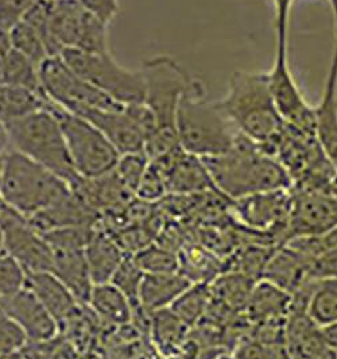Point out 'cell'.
<instances>
[{
    "label": "cell",
    "mask_w": 337,
    "mask_h": 359,
    "mask_svg": "<svg viewBox=\"0 0 337 359\" xmlns=\"http://www.w3.org/2000/svg\"><path fill=\"white\" fill-rule=\"evenodd\" d=\"M263 150L284 166L291 180V188L329 192L337 170L326 157L316 133L284 123Z\"/></svg>",
    "instance_id": "cell-6"
},
{
    "label": "cell",
    "mask_w": 337,
    "mask_h": 359,
    "mask_svg": "<svg viewBox=\"0 0 337 359\" xmlns=\"http://www.w3.org/2000/svg\"><path fill=\"white\" fill-rule=\"evenodd\" d=\"M52 273L71 290L81 306H88L95 284L85 249H53Z\"/></svg>",
    "instance_id": "cell-21"
},
{
    "label": "cell",
    "mask_w": 337,
    "mask_h": 359,
    "mask_svg": "<svg viewBox=\"0 0 337 359\" xmlns=\"http://www.w3.org/2000/svg\"><path fill=\"white\" fill-rule=\"evenodd\" d=\"M6 254L27 274L52 271L53 249L27 217L6 207L0 214Z\"/></svg>",
    "instance_id": "cell-14"
},
{
    "label": "cell",
    "mask_w": 337,
    "mask_h": 359,
    "mask_svg": "<svg viewBox=\"0 0 337 359\" xmlns=\"http://www.w3.org/2000/svg\"><path fill=\"white\" fill-rule=\"evenodd\" d=\"M316 135L337 170V42L322 96L316 106Z\"/></svg>",
    "instance_id": "cell-20"
},
{
    "label": "cell",
    "mask_w": 337,
    "mask_h": 359,
    "mask_svg": "<svg viewBox=\"0 0 337 359\" xmlns=\"http://www.w3.org/2000/svg\"><path fill=\"white\" fill-rule=\"evenodd\" d=\"M192 284L179 271L144 274L139 290V306L149 313L170 308Z\"/></svg>",
    "instance_id": "cell-23"
},
{
    "label": "cell",
    "mask_w": 337,
    "mask_h": 359,
    "mask_svg": "<svg viewBox=\"0 0 337 359\" xmlns=\"http://www.w3.org/2000/svg\"><path fill=\"white\" fill-rule=\"evenodd\" d=\"M49 99L23 87L0 84V123L8 125L46 107Z\"/></svg>",
    "instance_id": "cell-26"
},
{
    "label": "cell",
    "mask_w": 337,
    "mask_h": 359,
    "mask_svg": "<svg viewBox=\"0 0 337 359\" xmlns=\"http://www.w3.org/2000/svg\"><path fill=\"white\" fill-rule=\"evenodd\" d=\"M11 39L7 30L0 29V84H4V65L7 54L11 50Z\"/></svg>",
    "instance_id": "cell-45"
},
{
    "label": "cell",
    "mask_w": 337,
    "mask_h": 359,
    "mask_svg": "<svg viewBox=\"0 0 337 359\" xmlns=\"http://www.w3.org/2000/svg\"><path fill=\"white\" fill-rule=\"evenodd\" d=\"M48 108L61 126L73 166L80 179H99L115 169L121 154L99 128L50 100Z\"/></svg>",
    "instance_id": "cell-8"
},
{
    "label": "cell",
    "mask_w": 337,
    "mask_h": 359,
    "mask_svg": "<svg viewBox=\"0 0 337 359\" xmlns=\"http://www.w3.org/2000/svg\"><path fill=\"white\" fill-rule=\"evenodd\" d=\"M143 104L156 119L157 133L144 146L149 160H156L177 147L176 116L178 104L193 76L170 55H158L143 62Z\"/></svg>",
    "instance_id": "cell-3"
},
{
    "label": "cell",
    "mask_w": 337,
    "mask_h": 359,
    "mask_svg": "<svg viewBox=\"0 0 337 359\" xmlns=\"http://www.w3.org/2000/svg\"><path fill=\"white\" fill-rule=\"evenodd\" d=\"M81 4L90 11L93 15L102 19L106 25L116 18L119 14L121 6L119 0H80Z\"/></svg>",
    "instance_id": "cell-43"
},
{
    "label": "cell",
    "mask_w": 337,
    "mask_h": 359,
    "mask_svg": "<svg viewBox=\"0 0 337 359\" xmlns=\"http://www.w3.org/2000/svg\"><path fill=\"white\" fill-rule=\"evenodd\" d=\"M7 32L11 39L13 48L18 50L19 53L26 55L38 67H41V64L50 57L41 36H38L36 30L25 20H20Z\"/></svg>",
    "instance_id": "cell-32"
},
{
    "label": "cell",
    "mask_w": 337,
    "mask_h": 359,
    "mask_svg": "<svg viewBox=\"0 0 337 359\" xmlns=\"http://www.w3.org/2000/svg\"><path fill=\"white\" fill-rule=\"evenodd\" d=\"M268 73L270 90L277 109L286 125L316 133V108L302 93L287 60V33L277 34V52Z\"/></svg>",
    "instance_id": "cell-12"
},
{
    "label": "cell",
    "mask_w": 337,
    "mask_h": 359,
    "mask_svg": "<svg viewBox=\"0 0 337 359\" xmlns=\"http://www.w3.org/2000/svg\"><path fill=\"white\" fill-rule=\"evenodd\" d=\"M211 287L208 284H192L170 306L178 319L189 325L198 322L211 306Z\"/></svg>",
    "instance_id": "cell-31"
},
{
    "label": "cell",
    "mask_w": 337,
    "mask_h": 359,
    "mask_svg": "<svg viewBox=\"0 0 337 359\" xmlns=\"http://www.w3.org/2000/svg\"><path fill=\"white\" fill-rule=\"evenodd\" d=\"M332 14H333V27H335V42H337V0H328Z\"/></svg>",
    "instance_id": "cell-48"
},
{
    "label": "cell",
    "mask_w": 337,
    "mask_h": 359,
    "mask_svg": "<svg viewBox=\"0 0 337 359\" xmlns=\"http://www.w3.org/2000/svg\"><path fill=\"white\" fill-rule=\"evenodd\" d=\"M212 359H235L230 354H217L214 358Z\"/></svg>",
    "instance_id": "cell-53"
},
{
    "label": "cell",
    "mask_w": 337,
    "mask_h": 359,
    "mask_svg": "<svg viewBox=\"0 0 337 359\" xmlns=\"http://www.w3.org/2000/svg\"><path fill=\"white\" fill-rule=\"evenodd\" d=\"M60 57L73 72L119 104L143 103L144 83L141 69L132 71L122 67L111 52L92 53L67 49Z\"/></svg>",
    "instance_id": "cell-9"
},
{
    "label": "cell",
    "mask_w": 337,
    "mask_h": 359,
    "mask_svg": "<svg viewBox=\"0 0 337 359\" xmlns=\"http://www.w3.org/2000/svg\"><path fill=\"white\" fill-rule=\"evenodd\" d=\"M176 130L179 146L201 160L230 151L242 135L221 103L208 97L198 77H192L179 100Z\"/></svg>",
    "instance_id": "cell-2"
},
{
    "label": "cell",
    "mask_w": 337,
    "mask_h": 359,
    "mask_svg": "<svg viewBox=\"0 0 337 359\" xmlns=\"http://www.w3.org/2000/svg\"><path fill=\"white\" fill-rule=\"evenodd\" d=\"M3 255H7V254H6V245H4V233L0 226V257Z\"/></svg>",
    "instance_id": "cell-51"
},
{
    "label": "cell",
    "mask_w": 337,
    "mask_h": 359,
    "mask_svg": "<svg viewBox=\"0 0 337 359\" xmlns=\"http://www.w3.org/2000/svg\"><path fill=\"white\" fill-rule=\"evenodd\" d=\"M0 359H27L26 358V355L23 354V351L22 350H19V351H14V353H10V354H7V355H4V357H1Z\"/></svg>",
    "instance_id": "cell-49"
},
{
    "label": "cell",
    "mask_w": 337,
    "mask_h": 359,
    "mask_svg": "<svg viewBox=\"0 0 337 359\" xmlns=\"http://www.w3.org/2000/svg\"><path fill=\"white\" fill-rule=\"evenodd\" d=\"M88 306L109 323H128L134 313L130 300L111 283L93 287Z\"/></svg>",
    "instance_id": "cell-27"
},
{
    "label": "cell",
    "mask_w": 337,
    "mask_h": 359,
    "mask_svg": "<svg viewBox=\"0 0 337 359\" xmlns=\"http://www.w3.org/2000/svg\"><path fill=\"white\" fill-rule=\"evenodd\" d=\"M310 359H337V354H335L331 348L329 350H326V351H324L322 354H319L317 357H315V358Z\"/></svg>",
    "instance_id": "cell-50"
},
{
    "label": "cell",
    "mask_w": 337,
    "mask_h": 359,
    "mask_svg": "<svg viewBox=\"0 0 337 359\" xmlns=\"http://www.w3.org/2000/svg\"><path fill=\"white\" fill-rule=\"evenodd\" d=\"M27 343V338L10 315L0 306V358L22 350Z\"/></svg>",
    "instance_id": "cell-38"
},
{
    "label": "cell",
    "mask_w": 337,
    "mask_h": 359,
    "mask_svg": "<svg viewBox=\"0 0 337 359\" xmlns=\"http://www.w3.org/2000/svg\"><path fill=\"white\" fill-rule=\"evenodd\" d=\"M310 280H337V248L319 254L309 269Z\"/></svg>",
    "instance_id": "cell-42"
},
{
    "label": "cell",
    "mask_w": 337,
    "mask_h": 359,
    "mask_svg": "<svg viewBox=\"0 0 337 359\" xmlns=\"http://www.w3.org/2000/svg\"><path fill=\"white\" fill-rule=\"evenodd\" d=\"M95 231L90 226H73L54 229L43 236L52 249H85Z\"/></svg>",
    "instance_id": "cell-37"
},
{
    "label": "cell",
    "mask_w": 337,
    "mask_h": 359,
    "mask_svg": "<svg viewBox=\"0 0 337 359\" xmlns=\"http://www.w3.org/2000/svg\"><path fill=\"white\" fill-rule=\"evenodd\" d=\"M275 6V27L277 33H284L287 32L289 26V15L290 8L293 6L294 0H273Z\"/></svg>",
    "instance_id": "cell-44"
},
{
    "label": "cell",
    "mask_w": 337,
    "mask_h": 359,
    "mask_svg": "<svg viewBox=\"0 0 337 359\" xmlns=\"http://www.w3.org/2000/svg\"><path fill=\"white\" fill-rule=\"evenodd\" d=\"M38 0H0V29L10 30L26 17Z\"/></svg>",
    "instance_id": "cell-41"
},
{
    "label": "cell",
    "mask_w": 337,
    "mask_h": 359,
    "mask_svg": "<svg viewBox=\"0 0 337 359\" xmlns=\"http://www.w3.org/2000/svg\"><path fill=\"white\" fill-rule=\"evenodd\" d=\"M232 212L235 219L251 233L270 235L281 245L293 205L291 188L255 194L233 200Z\"/></svg>",
    "instance_id": "cell-13"
},
{
    "label": "cell",
    "mask_w": 337,
    "mask_h": 359,
    "mask_svg": "<svg viewBox=\"0 0 337 359\" xmlns=\"http://www.w3.org/2000/svg\"><path fill=\"white\" fill-rule=\"evenodd\" d=\"M202 161L214 189L230 201L291 188V180L284 166L245 135L239 137L230 151Z\"/></svg>",
    "instance_id": "cell-1"
},
{
    "label": "cell",
    "mask_w": 337,
    "mask_h": 359,
    "mask_svg": "<svg viewBox=\"0 0 337 359\" xmlns=\"http://www.w3.org/2000/svg\"><path fill=\"white\" fill-rule=\"evenodd\" d=\"M85 255L95 285L109 283L125 257L118 242L111 235L100 231L93 233L85 248Z\"/></svg>",
    "instance_id": "cell-25"
},
{
    "label": "cell",
    "mask_w": 337,
    "mask_h": 359,
    "mask_svg": "<svg viewBox=\"0 0 337 359\" xmlns=\"http://www.w3.org/2000/svg\"><path fill=\"white\" fill-rule=\"evenodd\" d=\"M1 166H3V156L0 157V176H1Z\"/></svg>",
    "instance_id": "cell-55"
},
{
    "label": "cell",
    "mask_w": 337,
    "mask_h": 359,
    "mask_svg": "<svg viewBox=\"0 0 337 359\" xmlns=\"http://www.w3.org/2000/svg\"><path fill=\"white\" fill-rule=\"evenodd\" d=\"M4 84L23 87L45 95L41 84L39 67L32 60H29L26 55L19 53L14 48H11L6 58Z\"/></svg>",
    "instance_id": "cell-30"
},
{
    "label": "cell",
    "mask_w": 337,
    "mask_h": 359,
    "mask_svg": "<svg viewBox=\"0 0 337 359\" xmlns=\"http://www.w3.org/2000/svg\"><path fill=\"white\" fill-rule=\"evenodd\" d=\"M308 312L321 327L337 322V280H313Z\"/></svg>",
    "instance_id": "cell-28"
},
{
    "label": "cell",
    "mask_w": 337,
    "mask_h": 359,
    "mask_svg": "<svg viewBox=\"0 0 337 359\" xmlns=\"http://www.w3.org/2000/svg\"><path fill=\"white\" fill-rule=\"evenodd\" d=\"M135 195L146 203L157 201V200H160V198H163L167 195L165 177H163L160 168L154 162L150 161V163H149L147 170L143 176L142 181H141Z\"/></svg>",
    "instance_id": "cell-39"
},
{
    "label": "cell",
    "mask_w": 337,
    "mask_h": 359,
    "mask_svg": "<svg viewBox=\"0 0 337 359\" xmlns=\"http://www.w3.org/2000/svg\"><path fill=\"white\" fill-rule=\"evenodd\" d=\"M11 150L52 170L71 185L80 177L61 126L48 106L7 125Z\"/></svg>",
    "instance_id": "cell-7"
},
{
    "label": "cell",
    "mask_w": 337,
    "mask_h": 359,
    "mask_svg": "<svg viewBox=\"0 0 337 359\" xmlns=\"http://www.w3.org/2000/svg\"><path fill=\"white\" fill-rule=\"evenodd\" d=\"M143 277H144V273L135 264L134 258L131 255H125V259L114 273L109 283L125 294L134 309L139 306V290H141Z\"/></svg>",
    "instance_id": "cell-34"
},
{
    "label": "cell",
    "mask_w": 337,
    "mask_h": 359,
    "mask_svg": "<svg viewBox=\"0 0 337 359\" xmlns=\"http://www.w3.org/2000/svg\"><path fill=\"white\" fill-rule=\"evenodd\" d=\"M108 26L80 0H50V30L60 54L67 49L92 53L111 52Z\"/></svg>",
    "instance_id": "cell-10"
},
{
    "label": "cell",
    "mask_w": 337,
    "mask_h": 359,
    "mask_svg": "<svg viewBox=\"0 0 337 359\" xmlns=\"http://www.w3.org/2000/svg\"><path fill=\"white\" fill-rule=\"evenodd\" d=\"M131 257L144 274L179 271V258L176 252L160 245H149Z\"/></svg>",
    "instance_id": "cell-33"
},
{
    "label": "cell",
    "mask_w": 337,
    "mask_h": 359,
    "mask_svg": "<svg viewBox=\"0 0 337 359\" xmlns=\"http://www.w3.org/2000/svg\"><path fill=\"white\" fill-rule=\"evenodd\" d=\"M97 217L99 211L95 210L74 188H71V192L65 198L57 201L48 210L29 217V220L39 233H45L61 227H93Z\"/></svg>",
    "instance_id": "cell-19"
},
{
    "label": "cell",
    "mask_w": 337,
    "mask_h": 359,
    "mask_svg": "<svg viewBox=\"0 0 337 359\" xmlns=\"http://www.w3.org/2000/svg\"><path fill=\"white\" fill-rule=\"evenodd\" d=\"M39 77L46 97L54 104L71 112L87 108L119 109L125 107L73 72L60 55L49 57L41 64Z\"/></svg>",
    "instance_id": "cell-11"
},
{
    "label": "cell",
    "mask_w": 337,
    "mask_h": 359,
    "mask_svg": "<svg viewBox=\"0 0 337 359\" xmlns=\"http://www.w3.org/2000/svg\"><path fill=\"white\" fill-rule=\"evenodd\" d=\"M10 150H11V144H10V137H8L7 127H6V125L0 123V157L4 156Z\"/></svg>",
    "instance_id": "cell-47"
},
{
    "label": "cell",
    "mask_w": 337,
    "mask_h": 359,
    "mask_svg": "<svg viewBox=\"0 0 337 359\" xmlns=\"http://www.w3.org/2000/svg\"><path fill=\"white\" fill-rule=\"evenodd\" d=\"M291 304L293 296L289 292L262 278L252 289L245 313L252 325L284 320Z\"/></svg>",
    "instance_id": "cell-22"
},
{
    "label": "cell",
    "mask_w": 337,
    "mask_h": 359,
    "mask_svg": "<svg viewBox=\"0 0 337 359\" xmlns=\"http://www.w3.org/2000/svg\"><path fill=\"white\" fill-rule=\"evenodd\" d=\"M26 283V273L18 264L8 255L0 257V302L18 289Z\"/></svg>",
    "instance_id": "cell-40"
},
{
    "label": "cell",
    "mask_w": 337,
    "mask_h": 359,
    "mask_svg": "<svg viewBox=\"0 0 337 359\" xmlns=\"http://www.w3.org/2000/svg\"><path fill=\"white\" fill-rule=\"evenodd\" d=\"M149 163L150 160L143 151L122 154L114 169V173L131 192L137 194V189L147 170Z\"/></svg>",
    "instance_id": "cell-36"
},
{
    "label": "cell",
    "mask_w": 337,
    "mask_h": 359,
    "mask_svg": "<svg viewBox=\"0 0 337 359\" xmlns=\"http://www.w3.org/2000/svg\"><path fill=\"white\" fill-rule=\"evenodd\" d=\"M6 207H7V204L4 203V200H3L1 196H0V214L4 211V208H6Z\"/></svg>",
    "instance_id": "cell-54"
},
{
    "label": "cell",
    "mask_w": 337,
    "mask_h": 359,
    "mask_svg": "<svg viewBox=\"0 0 337 359\" xmlns=\"http://www.w3.org/2000/svg\"><path fill=\"white\" fill-rule=\"evenodd\" d=\"M293 205L284 243L294 238L319 236L337 229V196L331 192L291 188Z\"/></svg>",
    "instance_id": "cell-15"
},
{
    "label": "cell",
    "mask_w": 337,
    "mask_h": 359,
    "mask_svg": "<svg viewBox=\"0 0 337 359\" xmlns=\"http://www.w3.org/2000/svg\"><path fill=\"white\" fill-rule=\"evenodd\" d=\"M284 350L289 359H310L329 350L322 327L308 312V300L293 297L284 324Z\"/></svg>",
    "instance_id": "cell-18"
},
{
    "label": "cell",
    "mask_w": 337,
    "mask_h": 359,
    "mask_svg": "<svg viewBox=\"0 0 337 359\" xmlns=\"http://www.w3.org/2000/svg\"><path fill=\"white\" fill-rule=\"evenodd\" d=\"M0 306L23 331L27 341L43 343L53 341L57 337L60 324L48 308L41 303L34 292L26 285L3 299Z\"/></svg>",
    "instance_id": "cell-17"
},
{
    "label": "cell",
    "mask_w": 337,
    "mask_h": 359,
    "mask_svg": "<svg viewBox=\"0 0 337 359\" xmlns=\"http://www.w3.org/2000/svg\"><path fill=\"white\" fill-rule=\"evenodd\" d=\"M329 192L331 194H333V195H336L337 196V175L335 180H333V182H332V185H331V189H329Z\"/></svg>",
    "instance_id": "cell-52"
},
{
    "label": "cell",
    "mask_w": 337,
    "mask_h": 359,
    "mask_svg": "<svg viewBox=\"0 0 337 359\" xmlns=\"http://www.w3.org/2000/svg\"><path fill=\"white\" fill-rule=\"evenodd\" d=\"M322 334H324V339L326 341V346L337 354V322L322 327Z\"/></svg>",
    "instance_id": "cell-46"
},
{
    "label": "cell",
    "mask_w": 337,
    "mask_h": 359,
    "mask_svg": "<svg viewBox=\"0 0 337 359\" xmlns=\"http://www.w3.org/2000/svg\"><path fill=\"white\" fill-rule=\"evenodd\" d=\"M256 280L246 274L233 271L230 276L221 277L211 287V293L217 296V302L232 311H246L251 292Z\"/></svg>",
    "instance_id": "cell-29"
},
{
    "label": "cell",
    "mask_w": 337,
    "mask_h": 359,
    "mask_svg": "<svg viewBox=\"0 0 337 359\" xmlns=\"http://www.w3.org/2000/svg\"><path fill=\"white\" fill-rule=\"evenodd\" d=\"M25 285L34 292L41 303L48 308L58 324L67 320L77 311L80 304L52 271L34 273L26 276Z\"/></svg>",
    "instance_id": "cell-24"
},
{
    "label": "cell",
    "mask_w": 337,
    "mask_h": 359,
    "mask_svg": "<svg viewBox=\"0 0 337 359\" xmlns=\"http://www.w3.org/2000/svg\"><path fill=\"white\" fill-rule=\"evenodd\" d=\"M221 106L242 135L265 149L282 130L281 118L270 90L268 73L236 71Z\"/></svg>",
    "instance_id": "cell-4"
},
{
    "label": "cell",
    "mask_w": 337,
    "mask_h": 359,
    "mask_svg": "<svg viewBox=\"0 0 337 359\" xmlns=\"http://www.w3.org/2000/svg\"><path fill=\"white\" fill-rule=\"evenodd\" d=\"M71 191V184L15 150L3 156L0 196L25 217L36 215Z\"/></svg>",
    "instance_id": "cell-5"
},
{
    "label": "cell",
    "mask_w": 337,
    "mask_h": 359,
    "mask_svg": "<svg viewBox=\"0 0 337 359\" xmlns=\"http://www.w3.org/2000/svg\"><path fill=\"white\" fill-rule=\"evenodd\" d=\"M153 334L162 347L172 348L177 347L181 339L185 337L188 325L170 309H160L153 313Z\"/></svg>",
    "instance_id": "cell-35"
},
{
    "label": "cell",
    "mask_w": 337,
    "mask_h": 359,
    "mask_svg": "<svg viewBox=\"0 0 337 359\" xmlns=\"http://www.w3.org/2000/svg\"><path fill=\"white\" fill-rule=\"evenodd\" d=\"M151 161L160 168L167 194L192 196L216 191L204 161L186 153L179 144Z\"/></svg>",
    "instance_id": "cell-16"
}]
</instances>
